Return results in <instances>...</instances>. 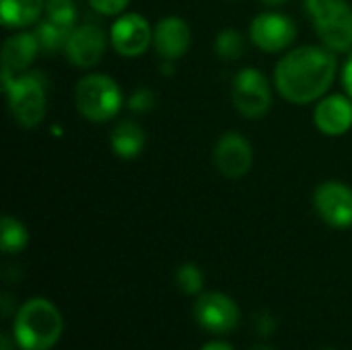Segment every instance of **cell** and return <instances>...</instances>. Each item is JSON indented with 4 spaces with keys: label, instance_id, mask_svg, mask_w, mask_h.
Here are the masks:
<instances>
[{
    "label": "cell",
    "instance_id": "13",
    "mask_svg": "<svg viewBox=\"0 0 352 350\" xmlns=\"http://www.w3.org/2000/svg\"><path fill=\"white\" fill-rule=\"evenodd\" d=\"M192 31L179 17H165L157 23L153 33V45L165 62H175L190 50Z\"/></svg>",
    "mask_w": 352,
    "mask_h": 350
},
{
    "label": "cell",
    "instance_id": "9",
    "mask_svg": "<svg viewBox=\"0 0 352 350\" xmlns=\"http://www.w3.org/2000/svg\"><path fill=\"white\" fill-rule=\"evenodd\" d=\"M250 37L260 50L274 54L293 45L297 27L291 17L280 12H262L250 25Z\"/></svg>",
    "mask_w": 352,
    "mask_h": 350
},
{
    "label": "cell",
    "instance_id": "29",
    "mask_svg": "<svg viewBox=\"0 0 352 350\" xmlns=\"http://www.w3.org/2000/svg\"><path fill=\"white\" fill-rule=\"evenodd\" d=\"M19 349L16 347V342H14V338H12V334L8 336V334H2L0 336V350H14Z\"/></svg>",
    "mask_w": 352,
    "mask_h": 350
},
{
    "label": "cell",
    "instance_id": "26",
    "mask_svg": "<svg viewBox=\"0 0 352 350\" xmlns=\"http://www.w3.org/2000/svg\"><path fill=\"white\" fill-rule=\"evenodd\" d=\"M0 307H2V318H4V320H8L10 314L16 311V303L12 301V295H10L8 291L2 293V297H0Z\"/></svg>",
    "mask_w": 352,
    "mask_h": 350
},
{
    "label": "cell",
    "instance_id": "22",
    "mask_svg": "<svg viewBox=\"0 0 352 350\" xmlns=\"http://www.w3.org/2000/svg\"><path fill=\"white\" fill-rule=\"evenodd\" d=\"M45 19L74 29L76 23V6L72 0H45Z\"/></svg>",
    "mask_w": 352,
    "mask_h": 350
},
{
    "label": "cell",
    "instance_id": "23",
    "mask_svg": "<svg viewBox=\"0 0 352 350\" xmlns=\"http://www.w3.org/2000/svg\"><path fill=\"white\" fill-rule=\"evenodd\" d=\"M155 101H157V97H155V91H153V89H148V87H138V89H134V93L130 95L128 107H130L132 111H136V113H144V111L153 109Z\"/></svg>",
    "mask_w": 352,
    "mask_h": 350
},
{
    "label": "cell",
    "instance_id": "30",
    "mask_svg": "<svg viewBox=\"0 0 352 350\" xmlns=\"http://www.w3.org/2000/svg\"><path fill=\"white\" fill-rule=\"evenodd\" d=\"M264 4H268V6H278V4H285V2H289V0H262Z\"/></svg>",
    "mask_w": 352,
    "mask_h": 350
},
{
    "label": "cell",
    "instance_id": "5",
    "mask_svg": "<svg viewBox=\"0 0 352 350\" xmlns=\"http://www.w3.org/2000/svg\"><path fill=\"white\" fill-rule=\"evenodd\" d=\"M4 91L8 95V107L23 128H35L45 118L47 89L45 78L39 72L14 74L12 80L4 85Z\"/></svg>",
    "mask_w": 352,
    "mask_h": 350
},
{
    "label": "cell",
    "instance_id": "8",
    "mask_svg": "<svg viewBox=\"0 0 352 350\" xmlns=\"http://www.w3.org/2000/svg\"><path fill=\"white\" fill-rule=\"evenodd\" d=\"M314 206L320 219L334 229L352 227V188L342 182H324L316 188Z\"/></svg>",
    "mask_w": 352,
    "mask_h": 350
},
{
    "label": "cell",
    "instance_id": "6",
    "mask_svg": "<svg viewBox=\"0 0 352 350\" xmlns=\"http://www.w3.org/2000/svg\"><path fill=\"white\" fill-rule=\"evenodd\" d=\"M231 99L241 116L250 120L264 118L272 105V91L268 78L256 68L239 70L231 85Z\"/></svg>",
    "mask_w": 352,
    "mask_h": 350
},
{
    "label": "cell",
    "instance_id": "21",
    "mask_svg": "<svg viewBox=\"0 0 352 350\" xmlns=\"http://www.w3.org/2000/svg\"><path fill=\"white\" fill-rule=\"evenodd\" d=\"M175 285L182 293L186 295H192V297H198L200 293H204V274L202 270L188 262V264H182L177 270H175Z\"/></svg>",
    "mask_w": 352,
    "mask_h": 350
},
{
    "label": "cell",
    "instance_id": "12",
    "mask_svg": "<svg viewBox=\"0 0 352 350\" xmlns=\"http://www.w3.org/2000/svg\"><path fill=\"white\" fill-rule=\"evenodd\" d=\"M105 50H107V37L103 29L99 25L85 23L72 29L64 54L70 60V64L78 68H93L95 64H99Z\"/></svg>",
    "mask_w": 352,
    "mask_h": 350
},
{
    "label": "cell",
    "instance_id": "3",
    "mask_svg": "<svg viewBox=\"0 0 352 350\" xmlns=\"http://www.w3.org/2000/svg\"><path fill=\"white\" fill-rule=\"evenodd\" d=\"M305 10L326 47L352 52V6L346 0H305Z\"/></svg>",
    "mask_w": 352,
    "mask_h": 350
},
{
    "label": "cell",
    "instance_id": "17",
    "mask_svg": "<svg viewBox=\"0 0 352 350\" xmlns=\"http://www.w3.org/2000/svg\"><path fill=\"white\" fill-rule=\"evenodd\" d=\"M45 12V0H0V21L8 29L29 27Z\"/></svg>",
    "mask_w": 352,
    "mask_h": 350
},
{
    "label": "cell",
    "instance_id": "7",
    "mask_svg": "<svg viewBox=\"0 0 352 350\" xmlns=\"http://www.w3.org/2000/svg\"><path fill=\"white\" fill-rule=\"evenodd\" d=\"M194 320L200 328L212 334H227L239 326V305L225 293H200L194 303Z\"/></svg>",
    "mask_w": 352,
    "mask_h": 350
},
{
    "label": "cell",
    "instance_id": "19",
    "mask_svg": "<svg viewBox=\"0 0 352 350\" xmlns=\"http://www.w3.org/2000/svg\"><path fill=\"white\" fill-rule=\"evenodd\" d=\"M70 33H72V29H68L64 25H58V23H54L50 19H45L43 23H39L37 39L41 43V50L54 54V52H64Z\"/></svg>",
    "mask_w": 352,
    "mask_h": 350
},
{
    "label": "cell",
    "instance_id": "10",
    "mask_svg": "<svg viewBox=\"0 0 352 350\" xmlns=\"http://www.w3.org/2000/svg\"><path fill=\"white\" fill-rule=\"evenodd\" d=\"M153 33L155 29H151L148 21L138 14V12H130L120 17L113 25H111V45L113 50L124 56V58H136L142 56L148 45L153 43Z\"/></svg>",
    "mask_w": 352,
    "mask_h": 350
},
{
    "label": "cell",
    "instance_id": "15",
    "mask_svg": "<svg viewBox=\"0 0 352 350\" xmlns=\"http://www.w3.org/2000/svg\"><path fill=\"white\" fill-rule=\"evenodd\" d=\"M41 50V43L37 39V33H16L10 35L2 45V68L16 74L31 66V62L37 58V52Z\"/></svg>",
    "mask_w": 352,
    "mask_h": 350
},
{
    "label": "cell",
    "instance_id": "18",
    "mask_svg": "<svg viewBox=\"0 0 352 350\" xmlns=\"http://www.w3.org/2000/svg\"><path fill=\"white\" fill-rule=\"evenodd\" d=\"M29 243V231L27 227L10 217V215H4L2 221H0V248L4 254H19L27 248Z\"/></svg>",
    "mask_w": 352,
    "mask_h": 350
},
{
    "label": "cell",
    "instance_id": "20",
    "mask_svg": "<svg viewBox=\"0 0 352 350\" xmlns=\"http://www.w3.org/2000/svg\"><path fill=\"white\" fill-rule=\"evenodd\" d=\"M214 50L223 60H239L245 50V39L237 29H223L214 39Z\"/></svg>",
    "mask_w": 352,
    "mask_h": 350
},
{
    "label": "cell",
    "instance_id": "2",
    "mask_svg": "<svg viewBox=\"0 0 352 350\" xmlns=\"http://www.w3.org/2000/svg\"><path fill=\"white\" fill-rule=\"evenodd\" d=\"M62 314L43 297H33L14 311L10 334L19 350H52L62 338Z\"/></svg>",
    "mask_w": 352,
    "mask_h": 350
},
{
    "label": "cell",
    "instance_id": "16",
    "mask_svg": "<svg viewBox=\"0 0 352 350\" xmlns=\"http://www.w3.org/2000/svg\"><path fill=\"white\" fill-rule=\"evenodd\" d=\"M109 144H111V151L118 157H122V159H136L142 153L144 144H146V134H144V130H142V126L138 122L122 120L111 130Z\"/></svg>",
    "mask_w": 352,
    "mask_h": 350
},
{
    "label": "cell",
    "instance_id": "27",
    "mask_svg": "<svg viewBox=\"0 0 352 350\" xmlns=\"http://www.w3.org/2000/svg\"><path fill=\"white\" fill-rule=\"evenodd\" d=\"M342 85L346 89V95L352 99V52L351 56H349V60L342 66Z\"/></svg>",
    "mask_w": 352,
    "mask_h": 350
},
{
    "label": "cell",
    "instance_id": "32",
    "mask_svg": "<svg viewBox=\"0 0 352 350\" xmlns=\"http://www.w3.org/2000/svg\"><path fill=\"white\" fill-rule=\"evenodd\" d=\"M324 350H334V349H324Z\"/></svg>",
    "mask_w": 352,
    "mask_h": 350
},
{
    "label": "cell",
    "instance_id": "31",
    "mask_svg": "<svg viewBox=\"0 0 352 350\" xmlns=\"http://www.w3.org/2000/svg\"><path fill=\"white\" fill-rule=\"evenodd\" d=\"M250 350H274L272 347H266V344H256V347H252Z\"/></svg>",
    "mask_w": 352,
    "mask_h": 350
},
{
    "label": "cell",
    "instance_id": "14",
    "mask_svg": "<svg viewBox=\"0 0 352 350\" xmlns=\"http://www.w3.org/2000/svg\"><path fill=\"white\" fill-rule=\"evenodd\" d=\"M316 128L326 136H342L352 128V99L349 95H326L314 111Z\"/></svg>",
    "mask_w": 352,
    "mask_h": 350
},
{
    "label": "cell",
    "instance_id": "25",
    "mask_svg": "<svg viewBox=\"0 0 352 350\" xmlns=\"http://www.w3.org/2000/svg\"><path fill=\"white\" fill-rule=\"evenodd\" d=\"M130 0H89V4L99 12V14H105V17H113V14H120L126 6H128Z\"/></svg>",
    "mask_w": 352,
    "mask_h": 350
},
{
    "label": "cell",
    "instance_id": "24",
    "mask_svg": "<svg viewBox=\"0 0 352 350\" xmlns=\"http://www.w3.org/2000/svg\"><path fill=\"white\" fill-rule=\"evenodd\" d=\"M254 328H256L258 336L268 338V336H272L274 330H276V320L272 318L270 311H258L256 318H254Z\"/></svg>",
    "mask_w": 352,
    "mask_h": 350
},
{
    "label": "cell",
    "instance_id": "11",
    "mask_svg": "<svg viewBox=\"0 0 352 350\" xmlns=\"http://www.w3.org/2000/svg\"><path fill=\"white\" fill-rule=\"evenodd\" d=\"M212 161L219 173H223L229 179H239L252 169L254 149L250 140L239 132H227L217 140Z\"/></svg>",
    "mask_w": 352,
    "mask_h": 350
},
{
    "label": "cell",
    "instance_id": "4",
    "mask_svg": "<svg viewBox=\"0 0 352 350\" xmlns=\"http://www.w3.org/2000/svg\"><path fill=\"white\" fill-rule=\"evenodd\" d=\"M74 101L78 113L89 122H109L122 109L120 85L107 74H87L76 83Z\"/></svg>",
    "mask_w": 352,
    "mask_h": 350
},
{
    "label": "cell",
    "instance_id": "1",
    "mask_svg": "<svg viewBox=\"0 0 352 350\" xmlns=\"http://www.w3.org/2000/svg\"><path fill=\"white\" fill-rule=\"evenodd\" d=\"M336 68L334 50L326 45H301L280 58L274 70V85L285 101L307 105L326 97Z\"/></svg>",
    "mask_w": 352,
    "mask_h": 350
},
{
    "label": "cell",
    "instance_id": "28",
    "mask_svg": "<svg viewBox=\"0 0 352 350\" xmlns=\"http://www.w3.org/2000/svg\"><path fill=\"white\" fill-rule=\"evenodd\" d=\"M200 350H235L229 342H223V340H212V342H206Z\"/></svg>",
    "mask_w": 352,
    "mask_h": 350
}]
</instances>
